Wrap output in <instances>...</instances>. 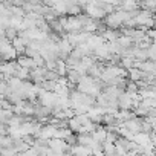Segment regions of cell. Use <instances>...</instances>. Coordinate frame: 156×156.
Here are the masks:
<instances>
[{
    "instance_id": "6da1fadb",
    "label": "cell",
    "mask_w": 156,
    "mask_h": 156,
    "mask_svg": "<svg viewBox=\"0 0 156 156\" xmlns=\"http://www.w3.org/2000/svg\"><path fill=\"white\" fill-rule=\"evenodd\" d=\"M118 106H119L122 110H129V109L133 106V98H132L129 94H122V95L118 98Z\"/></svg>"
},
{
    "instance_id": "7a4b0ae2",
    "label": "cell",
    "mask_w": 156,
    "mask_h": 156,
    "mask_svg": "<svg viewBox=\"0 0 156 156\" xmlns=\"http://www.w3.org/2000/svg\"><path fill=\"white\" fill-rule=\"evenodd\" d=\"M67 147H69V145H67L66 141H63V139H55V141L51 142V148H52L55 153H58V154H61L63 151H66Z\"/></svg>"
},
{
    "instance_id": "3957f363",
    "label": "cell",
    "mask_w": 156,
    "mask_h": 156,
    "mask_svg": "<svg viewBox=\"0 0 156 156\" xmlns=\"http://www.w3.org/2000/svg\"><path fill=\"white\" fill-rule=\"evenodd\" d=\"M72 153L75 156H90L92 154V150L89 147H84V145H76L72 148Z\"/></svg>"
}]
</instances>
